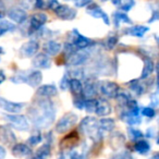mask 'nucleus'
<instances>
[{"label":"nucleus","instance_id":"nucleus-21","mask_svg":"<svg viewBox=\"0 0 159 159\" xmlns=\"http://www.w3.org/2000/svg\"><path fill=\"white\" fill-rule=\"evenodd\" d=\"M33 66L37 69H43V70H46L51 66V59L50 56H48L45 52L37 53L35 57H33V61H32Z\"/></svg>","mask_w":159,"mask_h":159},{"label":"nucleus","instance_id":"nucleus-58","mask_svg":"<svg viewBox=\"0 0 159 159\" xmlns=\"http://www.w3.org/2000/svg\"><path fill=\"white\" fill-rule=\"evenodd\" d=\"M61 159H63V157H61Z\"/></svg>","mask_w":159,"mask_h":159},{"label":"nucleus","instance_id":"nucleus-35","mask_svg":"<svg viewBox=\"0 0 159 159\" xmlns=\"http://www.w3.org/2000/svg\"><path fill=\"white\" fill-rule=\"evenodd\" d=\"M42 141H43L42 132L37 129V130L34 131V132L31 134V136L29 137V139H27V144H29L30 146H37Z\"/></svg>","mask_w":159,"mask_h":159},{"label":"nucleus","instance_id":"nucleus-16","mask_svg":"<svg viewBox=\"0 0 159 159\" xmlns=\"http://www.w3.org/2000/svg\"><path fill=\"white\" fill-rule=\"evenodd\" d=\"M53 12L60 20L63 21H72L76 18V10L66 5H59V7Z\"/></svg>","mask_w":159,"mask_h":159},{"label":"nucleus","instance_id":"nucleus-41","mask_svg":"<svg viewBox=\"0 0 159 159\" xmlns=\"http://www.w3.org/2000/svg\"><path fill=\"white\" fill-rule=\"evenodd\" d=\"M85 100L86 99H85L83 95H77V96H75V98L73 99V105H74V107L76 109L82 110L85 107Z\"/></svg>","mask_w":159,"mask_h":159},{"label":"nucleus","instance_id":"nucleus-25","mask_svg":"<svg viewBox=\"0 0 159 159\" xmlns=\"http://www.w3.org/2000/svg\"><path fill=\"white\" fill-rule=\"evenodd\" d=\"M112 111V108H111L110 102L107 99H104V98H99L97 99V108H96V115L98 117H107L109 116Z\"/></svg>","mask_w":159,"mask_h":159},{"label":"nucleus","instance_id":"nucleus-30","mask_svg":"<svg viewBox=\"0 0 159 159\" xmlns=\"http://www.w3.org/2000/svg\"><path fill=\"white\" fill-rule=\"evenodd\" d=\"M69 89L70 91L74 94L75 96L82 95L83 94V83L81 82V80L79 79H70L69 82Z\"/></svg>","mask_w":159,"mask_h":159},{"label":"nucleus","instance_id":"nucleus-7","mask_svg":"<svg viewBox=\"0 0 159 159\" xmlns=\"http://www.w3.org/2000/svg\"><path fill=\"white\" fill-rule=\"evenodd\" d=\"M91 51L89 49H83V50H76L71 56L68 57L66 64L70 66H80L85 64L91 58Z\"/></svg>","mask_w":159,"mask_h":159},{"label":"nucleus","instance_id":"nucleus-56","mask_svg":"<svg viewBox=\"0 0 159 159\" xmlns=\"http://www.w3.org/2000/svg\"><path fill=\"white\" fill-rule=\"evenodd\" d=\"M3 53V49H2V47H0V56L2 55Z\"/></svg>","mask_w":159,"mask_h":159},{"label":"nucleus","instance_id":"nucleus-50","mask_svg":"<svg viewBox=\"0 0 159 159\" xmlns=\"http://www.w3.org/2000/svg\"><path fill=\"white\" fill-rule=\"evenodd\" d=\"M155 89H159V70L155 71V81H154Z\"/></svg>","mask_w":159,"mask_h":159},{"label":"nucleus","instance_id":"nucleus-32","mask_svg":"<svg viewBox=\"0 0 159 159\" xmlns=\"http://www.w3.org/2000/svg\"><path fill=\"white\" fill-rule=\"evenodd\" d=\"M128 135L129 139L132 142H136L145 137V133L139 129H137L136 126H128Z\"/></svg>","mask_w":159,"mask_h":159},{"label":"nucleus","instance_id":"nucleus-51","mask_svg":"<svg viewBox=\"0 0 159 159\" xmlns=\"http://www.w3.org/2000/svg\"><path fill=\"white\" fill-rule=\"evenodd\" d=\"M6 155H7V150L2 145H0V159H5Z\"/></svg>","mask_w":159,"mask_h":159},{"label":"nucleus","instance_id":"nucleus-1","mask_svg":"<svg viewBox=\"0 0 159 159\" xmlns=\"http://www.w3.org/2000/svg\"><path fill=\"white\" fill-rule=\"evenodd\" d=\"M32 123L38 130H44L51 125L56 119V108L50 99L40 97L29 110Z\"/></svg>","mask_w":159,"mask_h":159},{"label":"nucleus","instance_id":"nucleus-47","mask_svg":"<svg viewBox=\"0 0 159 159\" xmlns=\"http://www.w3.org/2000/svg\"><path fill=\"white\" fill-rule=\"evenodd\" d=\"M34 8L37 10H44L47 8V2L45 0H34Z\"/></svg>","mask_w":159,"mask_h":159},{"label":"nucleus","instance_id":"nucleus-55","mask_svg":"<svg viewBox=\"0 0 159 159\" xmlns=\"http://www.w3.org/2000/svg\"><path fill=\"white\" fill-rule=\"evenodd\" d=\"M155 141H156V144L159 146V132H158V135H157V137L155 139Z\"/></svg>","mask_w":159,"mask_h":159},{"label":"nucleus","instance_id":"nucleus-19","mask_svg":"<svg viewBox=\"0 0 159 159\" xmlns=\"http://www.w3.org/2000/svg\"><path fill=\"white\" fill-rule=\"evenodd\" d=\"M42 82H43V73L39 70L31 71V72L23 75V83H26L31 87L40 86Z\"/></svg>","mask_w":159,"mask_h":159},{"label":"nucleus","instance_id":"nucleus-40","mask_svg":"<svg viewBox=\"0 0 159 159\" xmlns=\"http://www.w3.org/2000/svg\"><path fill=\"white\" fill-rule=\"evenodd\" d=\"M110 159H134V157L129 150H121L112 155Z\"/></svg>","mask_w":159,"mask_h":159},{"label":"nucleus","instance_id":"nucleus-37","mask_svg":"<svg viewBox=\"0 0 159 159\" xmlns=\"http://www.w3.org/2000/svg\"><path fill=\"white\" fill-rule=\"evenodd\" d=\"M135 6V0H120L118 7L121 11L129 12Z\"/></svg>","mask_w":159,"mask_h":159},{"label":"nucleus","instance_id":"nucleus-4","mask_svg":"<svg viewBox=\"0 0 159 159\" xmlns=\"http://www.w3.org/2000/svg\"><path fill=\"white\" fill-rule=\"evenodd\" d=\"M76 122H77V116L73 112H68L58 120V122L56 123L55 130L59 134H63V133L68 132L70 129H72L76 124Z\"/></svg>","mask_w":159,"mask_h":159},{"label":"nucleus","instance_id":"nucleus-49","mask_svg":"<svg viewBox=\"0 0 159 159\" xmlns=\"http://www.w3.org/2000/svg\"><path fill=\"white\" fill-rule=\"evenodd\" d=\"M70 159H85V156L77 152H72L70 154Z\"/></svg>","mask_w":159,"mask_h":159},{"label":"nucleus","instance_id":"nucleus-5","mask_svg":"<svg viewBox=\"0 0 159 159\" xmlns=\"http://www.w3.org/2000/svg\"><path fill=\"white\" fill-rule=\"evenodd\" d=\"M8 123L11 124L14 129L19 131H29L30 130V122L27 118L20 113H6L3 116Z\"/></svg>","mask_w":159,"mask_h":159},{"label":"nucleus","instance_id":"nucleus-36","mask_svg":"<svg viewBox=\"0 0 159 159\" xmlns=\"http://www.w3.org/2000/svg\"><path fill=\"white\" fill-rule=\"evenodd\" d=\"M118 42H119V37L116 34H111L105 40V47H106L108 50H112V49L116 48V46L118 45Z\"/></svg>","mask_w":159,"mask_h":159},{"label":"nucleus","instance_id":"nucleus-10","mask_svg":"<svg viewBox=\"0 0 159 159\" xmlns=\"http://www.w3.org/2000/svg\"><path fill=\"white\" fill-rule=\"evenodd\" d=\"M48 21V16L44 12H37L34 13L30 19V24H29V34H34L37 33L39 30H42L44 27V25Z\"/></svg>","mask_w":159,"mask_h":159},{"label":"nucleus","instance_id":"nucleus-43","mask_svg":"<svg viewBox=\"0 0 159 159\" xmlns=\"http://www.w3.org/2000/svg\"><path fill=\"white\" fill-rule=\"evenodd\" d=\"M70 79L71 77L69 76L68 73H66V74L61 77L59 85H60V89H61L62 91H66V89H69V82H70Z\"/></svg>","mask_w":159,"mask_h":159},{"label":"nucleus","instance_id":"nucleus-2","mask_svg":"<svg viewBox=\"0 0 159 159\" xmlns=\"http://www.w3.org/2000/svg\"><path fill=\"white\" fill-rule=\"evenodd\" d=\"M80 130L94 141L98 139H100L102 136V132L99 129V122L95 117H91V116L85 117L80 122Z\"/></svg>","mask_w":159,"mask_h":159},{"label":"nucleus","instance_id":"nucleus-39","mask_svg":"<svg viewBox=\"0 0 159 159\" xmlns=\"http://www.w3.org/2000/svg\"><path fill=\"white\" fill-rule=\"evenodd\" d=\"M149 105L154 108H159V89H155L149 95Z\"/></svg>","mask_w":159,"mask_h":159},{"label":"nucleus","instance_id":"nucleus-26","mask_svg":"<svg viewBox=\"0 0 159 159\" xmlns=\"http://www.w3.org/2000/svg\"><path fill=\"white\" fill-rule=\"evenodd\" d=\"M43 48H44V52L47 53L48 56H57L61 51L62 45L57 40L50 39L45 43Z\"/></svg>","mask_w":159,"mask_h":159},{"label":"nucleus","instance_id":"nucleus-29","mask_svg":"<svg viewBox=\"0 0 159 159\" xmlns=\"http://www.w3.org/2000/svg\"><path fill=\"white\" fill-rule=\"evenodd\" d=\"M99 122V129L102 133L104 132H112L116 128V121L112 118H102L98 120Z\"/></svg>","mask_w":159,"mask_h":159},{"label":"nucleus","instance_id":"nucleus-3","mask_svg":"<svg viewBox=\"0 0 159 159\" xmlns=\"http://www.w3.org/2000/svg\"><path fill=\"white\" fill-rule=\"evenodd\" d=\"M119 118L129 126L139 125L143 121V117L141 115V107L136 109H122Z\"/></svg>","mask_w":159,"mask_h":159},{"label":"nucleus","instance_id":"nucleus-45","mask_svg":"<svg viewBox=\"0 0 159 159\" xmlns=\"http://www.w3.org/2000/svg\"><path fill=\"white\" fill-rule=\"evenodd\" d=\"M148 23H155V22H159V7H156L152 9V14H150V18L147 21Z\"/></svg>","mask_w":159,"mask_h":159},{"label":"nucleus","instance_id":"nucleus-18","mask_svg":"<svg viewBox=\"0 0 159 159\" xmlns=\"http://www.w3.org/2000/svg\"><path fill=\"white\" fill-rule=\"evenodd\" d=\"M0 143L8 146H13L18 143L13 131L8 125H0Z\"/></svg>","mask_w":159,"mask_h":159},{"label":"nucleus","instance_id":"nucleus-57","mask_svg":"<svg viewBox=\"0 0 159 159\" xmlns=\"http://www.w3.org/2000/svg\"><path fill=\"white\" fill-rule=\"evenodd\" d=\"M102 1H107V0H102Z\"/></svg>","mask_w":159,"mask_h":159},{"label":"nucleus","instance_id":"nucleus-48","mask_svg":"<svg viewBox=\"0 0 159 159\" xmlns=\"http://www.w3.org/2000/svg\"><path fill=\"white\" fill-rule=\"evenodd\" d=\"M47 8L50 10H52V11H55L56 9H57L58 7H59V1L58 0H47Z\"/></svg>","mask_w":159,"mask_h":159},{"label":"nucleus","instance_id":"nucleus-11","mask_svg":"<svg viewBox=\"0 0 159 159\" xmlns=\"http://www.w3.org/2000/svg\"><path fill=\"white\" fill-rule=\"evenodd\" d=\"M129 91L131 92L134 97H142L146 92L148 91V86L146 84V81L139 79H133L128 82Z\"/></svg>","mask_w":159,"mask_h":159},{"label":"nucleus","instance_id":"nucleus-13","mask_svg":"<svg viewBox=\"0 0 159 159\" xmlns=\"http://www.w3.org/2000/svg\"><path fill=\"white\" fill-rule=\"evenodd\" d=\"M38 50H39V43L35 39H31L21 46L19 53L22 58H33L38 53Z\"/></svg>","mask_w":159,"mask_h":159},{"label":"nucleus","instance_id":"nucleus-33","mask_svg":"<svg viewBox=\"0 0 159 159\" xmlns=\"http://www.w3.org/2000/svg\"><path fill=\"white\" fill-rule=\"evenodd\" d=\"M125 143V136L120 132H115L111 135V146H113V148L118 149L121 146L124 145Z\"/></svg>","mask_w":159,"mask_h":159},{"label":"nucleus","instance_id":"nucleus-20","mask_svg":"<svg viewBox=\"0 0 159 159\" xmlns=\"http://www.w3.org/2000/svg\"><path fill=\"white\" fill-rule=\"evenodd\" d=\"M133 150L136 154L141 155V156H147L152 152V144H150L149 139L144 137V139L134 142V144H133Z\"/></svg>","mask_w":159,"mask_h":159},{"label":"nucleus","instance_id":"nucleus-52","mask_svg":"<svg viewBox=\"0 0 159 159\" xmlns=\"http://www.w3.org/2000/svg\"><path fill=\"white\" fill-rule=\"evenodd\" d=\"M6 81V74L2 70H0V84H2Z\"/></svg>","mask_w":159,"mask_h":159},{"label":"nucleus","instance_id":"nucleus-12","mask_svg":"<svg viewBox=\"0 0 159 159\" xmlns=\"http://www.w3.org/2000/svg\"><path fill=\"white\" fill-rule=\"evenodd\" d=\"M98 84L97 80L94 76H89L85 80L84 84H83V94L85 99H91V98H95L97 95L98 91Z\"/></svg>","mask_w":159,"mask_h":159},{"label":"nucleus","instance_id":"nucleus-38","mask_svg":"<svg viewBox=\"0 0 159 159\" xmlns=\"http://www.w3.org/2000/svg\"><path fill=\"white\" fill-rule=\"evenodd\" d=\"M96 108H97V99L96 98H91V99L85 100V111L89 113H95Z\"/></svg>","mask_w":159,"mask_h":159},{"label":"nucleus","instance_id":"nucleus-24","mask_svg":"<svg viewBox=\"0 0 159 159\" xmlns=\"http://www.w3.org/2000/svg\"><path fill=\"white\" fill-rule=\"evenodd\" d=\"M58 93L57 87L53 84H45V85H40L38 86L37 91H36V94L37 96L43 98H51L55 97Z\"/></svg>","mask_w":159,"mask_h":159},{"label":"nucleus","instance_id":"nucleus-31","mask_svg":"<svg viewBox=\"0 0 159 159\" xmlns=\"http://www.w3.org/2000/svg\"><path fill=\"white\" fill-rule=\"evenodd\" d=\"M141 115L143 118H146L147 120H155L158 116L157 109L154 108L152 106L148 105V106L141 107Z\"/></svg>","mask_w":159,"mask_h":159},{"label":"nucleus","instance_id":"nucleus-27","mask_svg":"<svg viewBox=\"0 0 159 159\" xmlns=\"http://www.w3.org/2000/svg\"><path fill=\"white\" fill-rule=\"evenodd\" d=\"M112 21L113 24H115L116 27H119L121 24H129L132 25V20L130 19V16L126 14V12L124 11H116L115 13L112 14Z\"/></svg>","mask_w":159,"mask_h":159},{"label":"nucleus","instance_id":"nucleus-42","mask_svg":"<svg viewBox=\"0 0 159 159\" xmlns=\"http://www.w3.org/2000/svg\"><path fill=\"white\" fill-rule=\"evenodd\" d=\"M158 132L159 131L157 130L155 126H149V128H147V130L145 131V139H155L157 137V135H158Z\"/></svg>","mask_w":159,"mask_h":159},{"label":"nucleus","instance_id":"nucleus-28","mask_svg":"<svg viewBox=\"0 0 159 159\" xmlns=\"http://www.w3.org/2000/svg\"><path fill=\"white\" fill-rule=\"evenodd\" d=\"M51 152V142L47 141L45 144H43L35 152H34L32 159H47Z\"/></svg>","mask_w":159,"mask_h":159},{"label":"nucleus","instance_id":"nucleus-8","mask_svg":"<svg viewBox=\"0 0 159 159\" xmlns=\"http://www.w3.org/2000/svg\"><path fill=\"white\" fill-rule=\"evenodd\" d=\"M142 56V60H143V66H142L141 74H139V79L143 81H148L152 75L155 74L156 71V61L152 57L149 56Z\"/></svg>","mask_w":159,"mask_h":159},{"label":"nucleus","instance_id":"nucleus-46","mask_svg":"<svg viewBox=\"0 0 159 159\" xmlns=\"http://www.w3.org/2000/svg\"><path fill=\"white\" fill-rule=\"evenodd\" d=\"M73 2L76 8H85L91 5L93 2V0H73Z\"/></svg>","mask_w":159,"mask_h":159},{"label":"nucleus","instance_id":"nucleus-9","mask_svg":"<svg viewBox=\"0 0 159 159\" xmlns=\"http://www.w3.org/2000/svg\"><path fill=\"white\" fill-rule=\"evenodd\" d=\"M73 45L75 46L76 50H83V49H89L95 44L93 39L86 37L83 34H81L76 29L72 31V40H71Z\"/></svg>","mask_w":159,"mask_h":159},{"label":"nucleus","instance_id":"nucleus-54","mask_svg":"<svg viewBox=\"0 0 159 159\" xmlns=\"http://www.w3.org/2000/svg\"><path fill=\"white\" fill-rule=\"evenodd\" d=\"M155 42H156L157 46H158V48H159V35H155Z\"/></svg>","mask_w":159,"mask_h":159},{"label":"nucleus","instance_id":"nucleus-14","mask_svg":"<svg viewBox=\"0 0 159 159\" xmlns=\"http://www.w3.org/2000/svg\"><path fill=\"white\" fill-rule=\"evenodd\" d=\"M24 102H16L8 100L3 97H0V109L7 113H20L24 109Z\"/></svg>","mask_w":159,"mask_h":159},{"label":"nucleus","instance_id":"nucleus-23","mask_svg":"<svg viewBox=\"0 0 159 159\" xmlns=\"http://www.w3.org/2000/svg\"><path fill=\"white\" fill-rule=\"evenodd\" d=\"M12 154L18 158H24L32 154V148L26 143H16L12 146Z\"/></svg>","mask_w":159,"mask_h":159},{"label":"nucleus","instance_id":"nucleus-34","mask_svg":"<svg viewBox=\"0 0 159 159\" xmlns=\"http://www.w3.org/2000/svg\"><path fill=\"white\" fill-rule=\"evenodd\" d=\"M14 30H16V25H14L13 22L0 19V37L3 36L5 34L14 31Z\"/></svg>","mask_w":159,"mask_h":159},{"label":"nucleus","instance_id":"nucleus-6","mask_svg":"<svg viewBox=\"0 0 159 159\" xmlns=\"http://www.w3.org/2000/svg\"><path fill=\"white\" fill-rule=\"evenodd\" d=\"M98 91L105 98L112 99L117 97L121 89L118 83L112 82V81H100L98 84Z\"/></svg>","mask_w":159,"mask_h":159},{"label":"nucleus","instance_id":"nucleus-22","mask_svg":"<svg viewBox=\"0 0 159 159\" xmlns=\"http://www.w3.org/2000/svg\"><path fill=\"white\" fill-rule=\"evenodd\" d=\"M149 32V27L146 25H131V26L124 29L123 33L125 35L132 36V37H137V38H143L146 34Z\"/></svg>","mask_w":159,"mask_h":159},{"label":"nucleus","instance_id":"nucleus-53","mask_svg":"<svg viewBox=\"0 0 159 159\" xmlns=\"http://www.w3.org/2000/svg\"><path fill=\"white\" fill-rule=\"evenodd\" d=\"M149 159H159V152H156L150 156Z\"/></svg>","mask_w":159,"mask_h":159},{"label":"nucleus","instance_id":"nucleus-17","mask_svg":"<svg viewBox=\"0 0 159 159\" xmlns=\"http://www.w3.org/2000/svg\"><path fill=\"white\" fill-rule=\"evenodd\" d=\"M86 12L91 16H93V18L102 20V22H104L106 25H110V19H109L108 14H107L106 12H105L104 10L99 7V6L96 5V3L92 2L89 6H87Z\"/></svg>","mask_w":159,"mask_h":159},{"label":"nucleus","instance_id":"nucleus-15","mask_svg":"<svg viewBox=\"0 0 159 159\" xmlns=\"http://www.w3.org/2000/svg\"><path fill=\"white\" fill-rule=\"evenodd\" d=\"M7 16L14 24H23L27 19V12L21 7H13L8 10Z\"/></svg>","mask_w":159,"mask_h":159},{"label":"nucleus","instance_id":"nucleus-44","mask_svg":"<svg viewBox=\"0 0 159 159\" xmlns=\"http://www.w3.org/2000/svg\"><path fill=\"white\" fill-rule=\"evenodd\" d=\"M69 74V76L71 77V79H79V80H81L82 77H84V73H83V70L82 69H73L72 71H71L70 73H68Z\"/></svg>","mask_w":159,"mask_h":159}]
</instances>
